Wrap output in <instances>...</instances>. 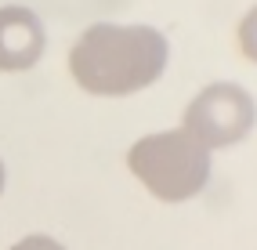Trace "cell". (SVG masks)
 <instances>
[{
  "label": "cell",
  "mask_w": 257,
  "mask_h": 250,
  "mask_svg": "<svg viewBox=\"0 0 257 250\" xmlns=\"http://www.w3.org/2000/svg\"><path fill=\"white\" fill-rule=\"evenodd\" d=\"M167 37L152 26L98 22L80 33L69 51V73L87 94H134L167 69Z\"/></svg>",
  "instance_id": "6da1fadb"
},
{
  "label": "cell",
  "mask_w": 257,
  "mask_h": 250,
  "mask_svg": "<svg viewBox=\"0 0 257 250\" xmlns=\"http://www.w3.org/2000/svg\"><path fill=\"white\" fill-rule=\"evenodd\" d=\"M127 167L142 185L163 203H185L203 192L210 178V149H203L185 127L160 131L134 142Z\"/></svg>",
  "instance_id": "7a4b0ae2"
},
{
  "label": "cell",
  "mask_w": 257,
  "mask_h": 250,
  "mask_svg": "<svg viewBox=\"0 0 257 250\" xmlns=\"http://www.w3.org/2000/svg\"><path fill=\"white\" fill-rule=\"evenodd\" d=\"M257 120V105L239 83H210L185 109V131L203 149H228L243 142Z\"/></svg>",
  "instance_id": "3957f363"
},
{
  "label": "cell",
  "mask_w": 257,
  "mask_h": 250,
  "mask_svg": "<svg viewBox=\"0 0 257 250\" xmlns=\"http://www.w3.org/2000/svg\"><path fill=\"white\" fill-rule=\"evenodd\" d=\"M44 55V26L22 4L0 8V69L22 73L33 69Z\"/></svg>",
  "instance_id": "277c9868"
},
{
  "label": "cell",
  "mask_w": 257,
  "mask_h": 250,
  "mask_svg": "<svg viewBox=\"0 0 257 250\" xmlns=\"http://www.w3.org/2000/svg\"><path fill=\"white\" fill-rule=\"evenodd\" d=\"M239 47H243V55L250 62H257V4L243 15V22H239Z\"/></svg>",
  "instance_id": "5b68a950"
},
{
  "label": "cell",
  "mask_w": 257,
  "mask_h": 250,
  "mask_svg": "<svg viewBox=\"0 0 257 250\" xmlns=\"http://www.w3.org/2000/svg\"><path fill=\"white\" fill-rule=\"evenodd\" d=\"M11 250H65L58 239H51V236H26V239H19Z\"/></svg>",
  "instance_id": "8992f818"
},
{
  "label": "cell",
  "mask_w": 257,
  "mask_h": 250,
  "mask_svg": "<svg viewBox=\"0 0 257 250\" xmlns=\"http://www.w3.org/2000/svg\"><path fill=\"white\" fill-rule=\"evenodd\" d=\"M0 192H4V163H0Z\"/></svg>",
  "instance_id": "52a82bcc"
}]
</instances>
